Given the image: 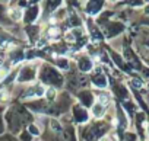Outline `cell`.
<instances>
[]
</instances>
